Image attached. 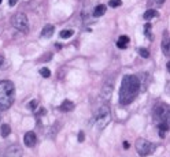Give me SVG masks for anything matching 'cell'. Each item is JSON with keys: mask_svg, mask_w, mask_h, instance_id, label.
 Returning <instances> with one entry per match:
<instances>
[{"mask_svg": "<svg viewBox=\"0 0 170 157\" xmlns=\"http://www.w3.org/2000/svg\"><path fill=\"white\" fill-rule=\"evenodd\" d=\"M111 92H113V82H110V83L106 82V85L103 86V90H102L103 100H108L110 96H111Z\"/></svg>", "mask_w": 170, "mask_h": 157, "instance_id": "obj_9", "label": "cell"}, {"mask_svg": "<svg viewBox=\"0 0 170 157\" xmlns=\"http://www.w3.org/2000/svg\"><path fill=\"white\" fill-rule=\"evenodd\" d=\"M11 23L18 31H22V33H28L29 31V22L24 12H18V14L12 16Z\"/></svg>", "mask_w": 170, "mask_h": 157, "instance_id": "obj_4", "label": "cell"}, {"mask_svg": "<svg viewBox=\"0 0 170 157\" xmlns=\"http://www.w3.org/2000/svg\"><path fill=\"white\" fill-rule=\"evenodd\" d=\"M143 16H144L146 21H151V19H154V18L158 16V11H155V10H147Z\"/></svg>", "mask_w": 170, "mask_h": 157, "instance_id": "obj_15", "label": "cell"}, {"mask_svg": "<svg viewBox=\"0 0 170 157\" xmlns=\"http://www.w3.org/2000/svg\"><path fill=\"white\" fill-rule=\"evenodd\" d=\"M74 102L73 101H70V100H65L62 104H60V107H59V109L60 111H63V112H70V111H73L74 109Z\"/></svg>", "mask_w": 170, "mask_h": 157, "instance_id": "obj_10", "label": "cell"}, {"mask_svg": "<svg viewBox=\"0 0 170 157\" xmlns=\"http://www.w3.org/2000/svg\"><path fill=\"white\" fill-rule=\"evenodd\" d=\"M138 53H140V56L144 58V59H147V58L150 56V52H148V49H146V48H140V49H138Z\"/></svg>", "mask_w": 170, "mask_h": 157, "instance_id": "obj_19", "label": "cell"}, {"mask_svg": "<svg viewBox=\"0 0 170 157\" xmlns=\"http://www.w3.org/2000/svg\"><path fill=\"white\" fill-rule=\"evenodd\" d=\"M110 120H111L110 107L107 105V104H103V105H100L95 112V122H96L98 130L106 129V126L110 123Z\"/></svg>", "mask_w": 170, "mask_h": 157, "instance_id": "obj_3", "label": "cell"}, {"mask_svg": "<svg viewBox=\"0 0 170 157\" xmlns=\"http://www.w3.org/2000/svg\"><path fill=\"white\" fill-rule=\"evenodd\" d=\"M121 4H122V1H121V0H110V1H108V6H110V7H113V8L119 7Z\"/></svg>", "mask_w": 170, "mask_h": 157, "instance_id": "obj_20", "label": "cell"}, {"mask_svg": "<svg viewBox=\"0 0 170 157\" xmlns=\"http://www.w3.org/2000/svg\"><path fill=\"white\" fill-rule=\"evenodd\" d=\"M162 49H163V53L166 56H169L170 53V44H169V33L165 31V40L162 41Z\"/></svg>", "mask_w": 170, "mask_h": 157, "instance_id": "obj_12", "label": "cell"}, {"mask_svg": "<svg viewBox=\"0 0 170 157\" xmlns=\"http://www.w3.org/2000/svg\"><path fill=\"white\" fill-rule=\"evenodd\" d=\"M0 3H1V0H0Z\"/></svg>", "mask_w": 170, "mask_h": 157, "instance_id": "obj_28", "label": "cell"}, {"mask_svg": "<svg viewBox=\"0 0 170 157\" xmlns=\"http://www.w3.org/2000/svg\"><path fill=\"white\" fill-rule=\"evenodd\" d=\"M16 1H18V0H8V6L12 7V6H15V4H16Z\"/></svg>", "mask_w": 170, "mask_h": 157, "instance_id": "obj_24", "label": "cell"}, {"mask_svg": "<svg viewBox=\"0 0 170 157\" xmlns=\"http://www.w3.org/2000/svg\"><path fill=\"white\" fill-rule=\"evenodd\" d=\"M154 1L156 4H163V1H165V0H154Z\"/></svg>", "mask_w": 170, "mask_h": 157, "instance_id": "obj_26", "label": "cell"}, {"mask_svg": "<svg viewBox=\"0 0 170 157\" xmlns=\"http://www.w3.org/2000/svg\"><path fill=\"white\" fill-rule=\"evenodd\" d=\"M128 44H129V37L128 36H121L118 41H117V47L121 48V49H125Z\"/></svg>", "mask_w": 170, "mask_h": 157, "instance_id": "obj_13", "label": "cell"}, {"mask_svg": "<svg viewBox=\"0 0 170 157\" xmlns=\"http://www.w3.org/2000/svg\"><path fill=\"white\" fill-rule=\"evenodd\" d=\"M36 107H37V101H36V100H33V101H30V102L28 104V108H29L30 111H34Z\"/></svg>", "mask_w": 170, "mask_h": 157, "instance_id": "obj_21", "label": "cell"}, {"mask_svg": "<svg viewBox=\"0 0 170 157\" xmlns=\"http://www.w3.org/2000/svg\"><path fill=\"white\" fill-rule=\"evenodd\" d=\"M3 62H4V59H3V56H0V66L3 64Z\"/></svg>", "mask_w": 170, "mask_h": 157, "instance_id": "obj_27", "label": "cell"}, {"mask_svg": "<svg viewBox=\"0 0 170 157\" xmlns=\"http://www.w3.org/2000/svg\"><path fill=\"white\" fill-rule=\"evenodd\" d=\"M106 10L107 7L104 6V4H99V6H96L95 10H93V15L95 16H102L106 14Z\"/></svg>", "mask_w": 170, "mask_h": 157, "instance_id": "obj_14", "label": "cell"}, {"mask_svg": "<svg viewBox=\"0 0 170 157\" xmlns=\"http://www.w3.org/2000/svg\"><path fill=\"white\" fill-rule=\"evenodd\" d=\"M123 149H129V142L128 141L123 142Z\"/></svg>", "mask_w": 170, "mask_h": 157, "instance_id": "obj_25", "label": "cell"}, {"mask_svg": "<svg viewBox=\"0 0 170 157\" xmlns=\"http://www.w3.org/2000/svg\"><path fill=\"white\" fill-rule=\"evenodd\" d=\"M40 75H41L43 78H49V77H51V71L48 70L47 67H43V68L40 70Z\"/></svg>", "mask_w": 170, "mask_h": 157, "instance_id": "obj_17", "label": "cell"}, {"mask_svg": "<svg viewBox=\"0 0 170 157\" xmlns=\"http://www.w3.org/2000/svg\"><path fill=\"white\" fill-rule=\"evenodd\" d=\"M84 139H85L84 131H80V133H78V141H80V142H84Z\"/></svg>", "mask_w": 170, "mask_h": 157, "instance_id": "obj_23", "label": "cell"}, {"mask_svg": "<svg viewBox=\"0 0 170 157\" xmlns=\"http://www.w3.org/2000/svg\"><path fill=\"white\" fill-rule=\"evenodd\" d=\"M22 153L24 152H22L19 145H11L6 149L3 157H22Z\"/></svg>", "mask_w": 170, "mask_h": 157, "instance_id": "obj_7", "label": "cell"}, {"mask_svg": "<svg viewBox=\"0 0 170 157\" xmlns=\"http://www.w3.org/2000/svg\"><path fill=\"white\" fill-rule=\"evenodd\" d=\"M15 100V89L11 81H0V109H8Z\"/></svg>", "mask_w": 170, "mask_h": 157, "instance_id": "obj_2", "label": "cell"}, {"mask_svg": "<svg viewBox=\"0 0 170 157\" xmlns=\"http://www.w3.org/2000/svg\"><path fill=\"white\" fill-rule=\"evenodd\" d=\"M136 150H137V153L140 156H148V154H151L155 150V146L150 141L138 138L136 141Z\"/></svg>", "mask_w": 170, "mask_h": 157, "instance_id": "obj_6", "label": "cell"}, {"mask_svg": "<svg viewBox=\"0 0 170 157\" xmlns=\"http://www.w3.org/2000/svg\"><path fill=\"white\" fill-rule=\"evenodd\" d=\"M24 142L25 145L28 146V148H33L36 145V142H37V137H36V134L33 131H29V133L25 134L24 137Z\"/></svg>", "mask_w": 170, "mask_h": 157, "instance_id": "obj_8", "label": "cell"}, {"mask_svg": "<svg viewBox=\"0 0 170 157\" xmlns=\"http://www.w3.org/2000/svg\"><path fill=\"white\" fill-rule=\"evenodd\" d=\"M10 133H11V127L8 124H3L1 126V135H3L4 138L6 137H8L10 135Z\"/></svg>", "mask_w": 170, "mask_h": 157, "instance_id": "obj_16", "label": "cell"}, {"mask_svg": "<svg viewBox=\"0 0 170 157\" xmlns=\"http://www.w3.org/2000/svg\"><path fill=\"white\" fill-rule=\"evenodd\" d=\"M54 30H55V28H54L52 25L44 26L43 30H41V37H44V38H49V37L54 34Z\"/></svg>", "mask_w": 170, "mask_h": 157, "instance_id": "obj_11", "label": "cell"}, {"mask_svg": "<svg viewBox=\"0 0 170 157\" xmlns=\"http://www.w3.org/2000/svg\"><path fill=\"white\" fill-rule=\"evenodd\" d=\"M59 36L62 38H70L71 36H73V30H62Z\"/></svg>", "mask_w": 170, "mask_h": 157, "instance_id": "obj_18", "label": "cell"}, {"mask_svg": "<svg viewBox=\"0 0 170 157\" xmlns=\"http://www.w3.org/2000/svg\"><path fill=\"white\" fill-rule=\"evenodd\" d=\"M45 112H47V111H45V108H40V111L37 112V114H36V116H37V118H40V116L45 115Z\"/></svg>", "mask_w": 170, "mask_h": 157, "instance_id": "obj_22", "label": "cell"}, {"mask_svg": "<svg viewBox=\"0 0 170 157\" xmlns=\"http://www.w3.org/2000/svg\"><path fill=\"white\" fill-rule=\"evenodd\" d=\"M140 92V82L136 75H125L119 87V104L128 105L131 104Z\"/></svg>", "mask_w": 170, "mask_h": 157, "instance_id": "obj_1", "label": "cell"}, {"mask_svg": "<svg viewBox=\"0 0 170 157\" xmlns=\"http://www.w3.org/2000/svg\"><path fill=\"white\" fill-rule=\"evenodd\" d=\"M154 118L159 123H167L169 120V107L166 104H158L154 108Z\"/></svg>", "mask_w": 170, "mask_h": 157, "instance_id": "obj_5", "label": "cell"}]
</instances>
